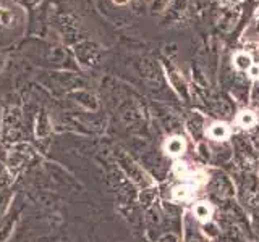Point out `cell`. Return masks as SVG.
I'll list each match as a JSON object with an SVG mask.
<instances>
[{"mask_svg":"<svg viewBox=\"0 0 259 242\" xmlns=\"http://www.w3.org/2000/svg\"><path fill=\"white\" fill-rule=\"evenodd\" d=\"M114 2L117 3V5H125V3H128V2H130V0H114Z\"/></svg>","mask_w":259,"mask_h":242,"instance_id":"7c38bea8","label":"cell"},{"mask_svg":"<svg viewBox=\"0 0 259 242\" xmlns=\"http://www.w3.org/2000/svg\"><path fill=\"white\" fill-rule=\"evenodd\" d=\"M209 136L216 141H224L228 136V126L226 123H216L209 128Z\"/></svg>","mask_w":259,"mask_h":242,"instance_id":"277c9868","label":"cell"},{"mask_svg":"<svg viewBox=\"0 0 259 242\" xmlns=\"http://www.w3.org/2000/svg\"><path fill=\"white\" fill-rule=\"evenodd\" d=\"M204 181H206V176H204V173H194V175H192V183L196 186V184H202Z\"/></svg>","mask_w":259,"mask_h":242,"instance_id":"30bf717a","label":"cell"},{"mask_svg":"<svg viewBox=\"0 0 259 242\" xmlns=\"http://www.w3.org/2000/svg\"><path fill=\"white\" fill-rule=\"evenodd\" d=\"M234 65H235V68H238V70L248 71L250 68L253 66V60H251L250 53H246V52H238L235 55V58H234Z\"/></svg>","mask_w":259,"mask_h":242,"instance_id":"3957f363","label":"cell"},{"mask_svg":"<svg viewBox=\"0 0 259 242\" xmlns=\"http://www.w3.org/2000/svg\"><path fill=\"white\" fill-rule=\"evenodd\" d=\"M238 123L242 124L243 128H251L256 124V115L251 112V110H243L238 116Z\"/></svg>","mask_w":259,"mask_h":242,"instance_id":"52a82bcc","label":"cell"},{"mask_svg":"<svg viewBox=\"0 0 259 242\" xmlns=\"http://www.w3.org/2000/svg\"><path fill=\"white\" fill-rule=\"evenodd\" d=\"M210 213H212V210H210V207L206 202H201L194 207V215L198 220H201V221H209Z\"/></svg>","mask_w":259,"mask_h":242,"instance_id":"8992f818","label":"cell"},{"mask_svg":"<svg viewBox=\"0 0 259 242\" xmlns=\"http://www.w3.org/2000/svg\"><path fill=\"white\" fill-rule=\"evenodd\" d=\"M166 150H167V154L168 155H180L183 150H185V141L182 139V137L178 136H175L172 137V139H168L167 144H166Z\"/></svg>","mask_w":259,"mask_h":242,"instance_id":"7a4b0ae2","label":"cell"},{"mask_svg":"<svg viewBox=\"0 0 259 242\" xmlns=\"http://www.w3.org/2000/svg\"><path fill=\"white\" fill-rule=\"evenodd\" d=\"M248 74H250V78H253V79H259V65H253L248 70Z\"/></svg>","mask_w":259,"mask_h":242,"instance_id":"8fae6325","label":"cell"},{"mask_svg":"<svg viewBox=\"0 0 259 242\" xmlns=\"http://www.w3.org/2000/svg\"><path fill=\"white\" fill-rule=\"evenodd\" d=\"M174 171H175V175L176 176H180V178H185L188 175V167H186V163H183V162H176L174 165Z\"/></svg>","mask_w":259,"mask_h":242,"instance_id":"9c48e42d","label":"cell"},{"mask_svg":"<svg viewBox=\"0 0 259 242\" xmlns=\"http://www.w3.org/2000/svg\"><path fill=\"white\" fill-rule=\"evenodd\" d=\"M230 2H236V0H230Z\"/></svg>","mask_w":259,"mask_h":242,"instance_id":"4fadbf2b","label":"cell"},{"mask_svg":"<svg viewBox=\"0 0 259 242\" xmlns=\"http://www.w3.org/2000/svg\"><path fill=\"white\" fill-rule=\"evenodd\" d=\"M240 18V10L238 8H222L219 13V27L222 31L228 32Z\"/></svg>","mask_w":259,"mask_h":242,"instance_id":"6da1fadb","label":"cell"},{"mask_svg":"<svg viewBox=\"0 0 259 242\" xmlns=\"http://www.w3.org/2000/svg\"><path fill=\"white\" fill-rule=\"evenodd\" d=\"M172 2L174 0H152V10L156 13H162Z\"/></svg>","mask_w":259,"mask_h":242,"instance_id":"ba28073f","label":"cell"},{"mask_svg":"<svg viewBox=\"0 0 259 242\" xmlns=\"http://www.w3.org/2000/svg\"><path fill=\"white\" fill-rule=\"evenodd\" d=\"M194 192V188L190 184H182V186H176V188L174 189V199L176 200H186L193 196Z\"/></svg>","mask_w":259,"mask_h":242,"instance_id":"5b68a950","label":"cell"}]
</instances>
